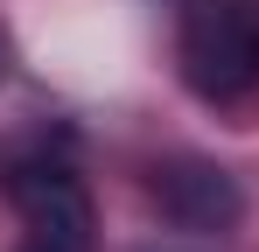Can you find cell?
Listing matches in <instances>:
<instances>
[{"instance_id": "cell-3", "label": "cell", "mask_w": 259, "mask_h": 252, "mask_svg": "<svg viewBox=\"0 0 259 252\" xmlns=\"http://www.w3.org/2000/svg\"><path fill=\"white\" fill-rule=\"evenodd\" d=\"M154 203H161V217L175 231L217 238V231H231L245 217V189L217 161H168V168H154Z\"/></svg>"}, {"instance_id": "cell-1", "label": "cell", "mask_w": 259, "mask_h": 252, "mask_svg": "<svg viewBox=\"0 0 259 252\" xmlns=\"http://www.w3.org/2000/svg\"><path fill=\"white\" fill-rule=\"evenodd\" d=\"M182 84L210 105H238L259 91V0H189L175 35Z\"/></svg>"}, {"instance_id": "cell-2", "label": "cell", "mask_w": 259, "mask_h": 252, "mask_svg": "<svg viewBox=\"0 0 259 252\" xmlns=\"http://www.w3.org/2000/svg\"><path fill=\"white\" fill-rule=\"evenodd\" d=\"M14 210H21V252H91L98 217H91L84 182L63 161L14 168Z\"/></svg>"}, {"instance_id": "cell-4", "label": "cell", "mask_w": 259, "mask_h": 252, "mask_svg": "<svg viewBox=\"0 0 259 252\" xmlns=\"http://www.w3.org/2000/svg\"><path fill=\"white\" fill-rule=\"evenodd\" d=\"M0 70H7V63H0Z\"/></svg>"}]
</instances>
